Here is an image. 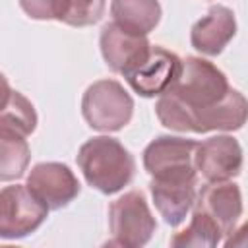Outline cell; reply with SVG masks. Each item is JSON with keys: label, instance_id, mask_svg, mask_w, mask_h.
Returning <instances> with one entry per match:
<instances>
[{"label": "cell", "instance_id": "ba28073f", "mask_svg": "<svg viewBox=\"0 0 248 248\" xmlns=\"http://www.w3.org/2000/svg\"><path fill=\"white\" fill-rule=\"evenodd\" d=\"M180 68L182 60L174 52L163 46H151L147 58L126 76V81L141 97H159L176 81Z\"/></svg>", "mask_w": 248, "mask_h": 248}, {"label": "cell", "instance_id": "9a60e30c", "mask_svg": "<svg viewBox=\"0 0 248 248\" xmlns=\"http://www.w3.org/2000/svg\"><path fill=\"white\" fill-rule=\"evenodd\" d=\"M29 155L31 151L23 134L0 128V178L4 182L23 176L29 165Z\"/></svg>", "mask_w": 248, "mask_h": 248}, {"label": "cell", "instance_id": "7a4b0ae2", "mask_svg": "<svg viewBox=\"0 0 248 248\" xmlns=\"http://www.w3.org/2000/svg\"><path fill=\"white\" fill-rule=\"evenodd\" d=\"M78 165L89 186L103 194L120 192L134 178L136 163L130 151L114 138L97 136L87 140L78 153Z\"/></svg>", "mask_w": 248, "mask_h": 248}, {"label": "cell", "instance_id": "30bf717a", "mask_svg": "<svg viewBox=\"0 0 248 248\" xmlns=\"http://www.w3.org/2000/svg\"><path fill=\"white\" fill-rule=\"evenodd\" d=\"M31 192L46 203L48 209H60L68 205L79 194V182L74 172L62 163H39L27 176Z\"/></svg>", "mask_w": 248, "mask_h": 248}, {"label": "cell", "instance_id": "8992f818", "mask_svg": "<svg viewBox=\"0 0 248 248\" xmlns=\"http://www.w3.org/2000/svg\"><path fill=\"white\" fill-rule=\"evenodd\" d=\"M198 143L186 138L161 136L153 140L143 151V167L151 178H178L198 176L194 155Z\"/></svg>", "mask_w": 248, "mask_h": 248}, {"label": "cell", "instance_id": "4fadbf2b", "mask_svg": "<svg viewBox=\"0 0 248 248\" xmlns=\"http://www.w3.org/2000/svg\"><path fill=\"white\" fill-rule=\"evenodd\" d=\"M236 33V19L227 6H211L190 31L192 46L207 56L219 54Z\"/></svg>", "mask_w": 248, "mask_h": 248}, {"label": "cell", "instance_id": "ffe728a7", "mask_svg": "<svg viewBox=\"0 0 248 248\" xmlns=\"http://www.w3.org/2000/svg\"><path fill=\"white\" fill-rule=\"evenodd\" d=\"M225 246H248V223H244L238 231H232V234L225 240Z\"/></svg>", "mask_w": 248, "mask_h": 248}, {"label": "cell", "instance_id": "52a82bcc", "mask_svg": "<svg viewBox=\"0 0 248 248\" xmlns=\"http://www.w3.org/2000/svg\"><path fill=\"white\" fill-rule=\"evenodd\" d=\"M99 43L107 66L112 72L122 74L124 78L132 74L147 58L151 50V45L145 39V35L130 33L120 25H116L114 21L103 27Z\"/></svg>", "mask_w": 248, "mask_h": 248}, {"label": "cell", "instance_id": "5b68a950", "mask_svg": "<svg viewBox=\"0 0 248 248\" xmlns=\"http://www.w3.org/2000/svg\"><path fill=\"white\" fill-rule=\"evenodd\" d=\"M46 213V203H43L27 184L6 186L0 192V236L6 240L27 236L41 227Z\"/></svg>", "mask_w": 248, "mask_h": 248}, {"label": "cell", "instance_id": "e0dca14e", "mask_svg": "<svg viewBox=\"0 0 248 248\" xmlns=\"http://www.w3.org/2000/svg\"><path fill=\"white\" fill-rule=\"evenodd\" d=\"M221 229L202 211H192V221L170 238V246H217L223 240Z\"/></svg>", "mask_w": 248, "mask_h": 248}, {"label": "cell", "instance_id": "277c9868", "mask_svg": "<svg viewBox=\"0 0 248 248\" xmlns=\"http://www.w3.org/2000/svg\"><path fill=\"white\" fill-rule=\"evenodd\" d=\"M108 227L112 232V240L108 244L136 248L149 242L157 223L149 211L145 196L138 190H132L110 203Z\"/></svg>", "mask_w": 248, "mask_h": 248}, {"label": "cell", "instance_id": "3957f363", "mask_svg": "<svg viewBox=\"0 0 248 248\" xmlns=\"http://www.w3.org/2000/svg\"><path fill=\"white\" fill-rule=\"evenodd\" d=\"M81 112L93 130L116 132L130 122L134 101L118 81L99 79L83 93Z\"/></svg>", "mask_w": 248, "mask_h": 248}, {"label": "cell", "instance_id": "9c48e42d", "mask_svg": "<svg viewBox=\"0 0 248 248\" xmlns=\"http://www.w3.org/2000/svg\"><path fill=\"white\" fill-rule=\"evenodd\" d=\"M196 170L207 182H223L234 178L242 169L240 143L231 136L209 138L196 147Z\"/></svg>", "mask_w": 248, "mask_h": 248}, {"label": "cell", "instance_id": "7c38bea8", "mask_svg": "<svg viewBox=\"0 0 248 248\" xmlns=\"http://www.w3.org/2000/svg\"><path fill=\"white\" fill-rule=\"evenodd\" d=\"M151 196L157 211L170 227L184 221L196 202V176L151 178Z\"/></svg>", "mask_w": 248, "mask_h": 248}, {"label": "cell", "instance_id": "6da1fadb", "mask_svg": "<svg viewBox=\"0 0 248 248\" xmlns=\"http://www.w3.org/2000/svg\"><path fill=\"white\" fill-rule=\"evenodd\" d=\"M157 118L176 132H232L248 120V101L232 89L225 74L211 62L188 56L176 81L159 95Z\"/></svg>", "mask_w": 248, "mask_h": 248}, {"label": "cell", "instance_id": "5bb4252c", "mask_svg": "<svg viewBox=\"0 0 248 248\" xmlns=\"http://www.w3.org/2000/svg\"><path fill=\"white\" fill-rule=\"evenodd\" d=\"M110 14L114 23L122 29L147 35L161 19V6L157 0H112Z\"/></svg>", "mask_w": 248, "mask_h": 248}, {"label": "cell", "instance_id": "d6986e66", "mask_svg": "<svg viewBox=\"0 0 248 248\" xmlns=\"http://www.w3.org/2000/svg\"><path fill=\"white\" fill-rule=\"evenodd\" d=\"M23 12L33 19H58L66 16L68 0H19Z\"/></svg>", "mask_w": 248, "mask_h": 248}, {"label": "cell", "instance_id": "ac0fdd59", "mask_svg": "<svg viewBox=\"0 0 248 248\" xmlns=\"http://www.w3.org/2000/svg\"><path fill=\"white\" fill-rule=\"evenodd\" d=\"M105 12V0H68L64 23L74 27H87L101 19Z\"/></svg>", "mask_w": 248, "mask_h": 248}, {"label": "cell", "instance_id": "2e32d148", "mask_svg": "<svg viewBox=\"0 0 248 248\" xmlns=\"http://www.w3.org/2000/svg\"><path fill=\"white\" fill-rule=\"evenodd\" d=\"M37 126V114L33 105L19 93L12 91L8 81L4 79V101L0 114V128L16 130L23 136H29Z\"/></svg>", "mask_w": 248, "mask_h": 248}, {"label": "cell", "instance_id": "8fae6325", "mask_svg": "<svg viewBox=\"0 0 248 248\" xmlns=\"http://www.w3.org/2000/svg\"><path fill=\"white\" fill-rule=\"evenodd\" d=\"M194 209L205 213L223 234H231L234 231L236 221L242 215V196L240 188L232 182H209L202 186L196 196Z\"/></svg>", "mask_w": 248, "mask_h": 248}]
</instances>
